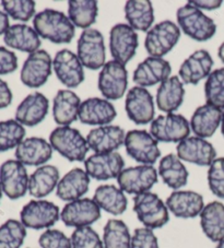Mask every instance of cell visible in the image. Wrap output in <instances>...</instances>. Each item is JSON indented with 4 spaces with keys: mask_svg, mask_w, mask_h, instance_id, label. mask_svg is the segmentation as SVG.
<instances>
[{
    "mask_svg": "<svg viewBox=\"0 0 224 248\" xmlns=\"http://www.w3.org/2000/svg\"><path fill=\"white\" fill-rule=\"evenodd\" d=\"M104 248H130L131 235L125 222L117 219L107 221L103 232Z\"/></svg>",
    "mask_w": 224,
    "mask_h": 248,
    "instance_id": "74e56055",
    "label": "cell"
},
{
    "mask_svg": "<svg viewBox=\"0 0 224 248\" xmlns=\"http://www.w3.org/2000/svg\"><path fill=\"white\" fill-rule=\"evenodd\" d=\"M49 108V101L40 92H34L21 102L16 110V121L21 125L33 127L44 121Z\"/></svg>",
    "mask_w": 224,
    "mask_h": 248,
    "instance_id": "603a6c76",
    "label": "cell"
},
{
    "mask_svg": "<svg viewBox=\"0 0 224 248\" xmlns=\"http://www.w3.org/2000/svg\"><path fill=\"white\" fill-rule=\"evenodd\" d=\"M125 131L119 126H100L89 132L87 142L96 153H111L125 143Z\"/></svg>",
    "mask_w": 224,
    "mask_h": 248,
    "instance_id": "d4e9b609",
    "label": "cell"
},
{
    "mask_svg": "<svg viewBox=\"0 0 224 248\" xmlns=\"http://www.w3.org/2000/svg\"><path fill=\"white\" fill-rule=\"evenodd\" d=\"M127 116L137 125H146L154 119V102L148 90L141 87H133L127 93L125 102Z\"/></svg>",
    "mask_w": 224,
    "mask_h": 248,
    "instance_id": "2e32d148",
    "label": "cell"
},
{
    "mask_svg": "<svg viewBox=\"0 0 224 248\" xmlns=\"http://www.w3.org/2000/svg\"><path fill=\"white\" fill-rule=\"evenodd\" d=\"M3 11L14 20L28 22L35 15V1L32 0H3Z\"/></svg>",
    "mask_w": 224,
    "mask_h": 248,
    "instance_id": "b9f144b4",
    "label": "cell"
},
{
    "mask_svg": "<svg viewBox=\"0 0 224 248\" xmlns=\"http://www.w3.org/2000/svg\"><path fill=\"white\" fill-rule=\"evenodd\" d=\"M1 197H2V188L0 186V200H1Z\"/></svg>",
    "mask_w": 224,
    "mask_h": 248,
    "instance_id": "11a10c76",
    "label": "cell"
},
{
    "mask_svg": "<svg viewBox=\"0 0 224 248\" xmlns=\"http://www.w3.org/2000/svg\"><path fill=\"white\" fill-rule=\"evenodd\" d=\"M166 206L175 217L192 219L200 216L205 203L202 196L196 191L175 190L167 198Z\"/></svg>",
    "mask_w": 224,
    "mask_h": 248,
    "instance_id": "44dd1931",
    "label": "cell"
},
{
    "mask_svg": "<svg viewBox=\"0 0 224 248\" xmlns=\"http://www.w3.org/2000/svg\"><path fill=\"white\" fill-rule=\"evenodd\" d=\"M93 200L100 209L113 216L123 215L128 206L125 192L114 185L98 186L94 192Z\"/></svg>",
    "mask_w": 224,
    "mask_h": 248,
    "instance_id": "836d02e7",
    "label": "cell"
},
{
    "mask_svg": "<svg viewBox=\"0 0 224 248\" xmlns=\"http://www.w3.org/2000/svg\"><path fill=\"white\" fill-rule=\"evenodd\" d=\"M207 103L224 109V68L211 72L205 83Z\"/></svg>",
    "mask_w": 224,
    "mask_h": 248,
    "instance_id": "60d3db41",
    "label": "cell"
},
{
    "mask_svg": "<svg viewBox=\"0 0 224 248\" xmlns=\"http://www.w3.org/2000/svg\"><path fill=\"white\" fill-rule=\"evenodd\" d=\"M59 170L54 165H42L29 179V192L34 198H44L51 194L59 183Z\"/></svg>",
    "mask_w": 224,
    "mask_h": 248,
    "instance_id": "d6a6232c",
    "label": "cell"
},
{
    "mask_svg": "<svg viewBox=\"0 0 224 248\" xmlns=\"http://www.w3.org/2000/svg\"><path fill=\"white\" fill-rule=\"evenodd\" d=\"M80 97L70 90H59L53 101V117L60 126H69L79 117Z\"/></svg>",
    "mask_w": 224,
    "mask_h": 248,
    "instance_id": "f1b7e54d",
    "label": "cell"
},
{
    "mask_svg": "<svg viewBox=\"0 0 224 248\" xmlns=\"http://www.w3.org/2000/svg\"><path fill=\"white\" fill-rule=\"evenodd\" d=\"M90 185V176L82 169H73L68 172L60 181L56 188L58 198L64 202H75L81 199L87 194Z\"/></svg>",
    "mask_w": 224,
    "mask_h": 248,
    "instance_id": "4316f807",
    "label": "cell"
},
{
    "mask_svg": "<svg viewBox=\"0 0 224 248\" xmlns=\"http://www.w3.org/2000/svg\"><path fill=\"white\" fill-rule=\"evenodd\" d=\"M200 225L210 241L219 243L224 239V204L212 202L200 213Z\"/></svg>",
    "mask_w": 224,
    "mask_h": 248,
    "instance_id": "1f68e13d",
    "label": "cell"
},
{
    "mask_svg": "<svg viewBox=\"0 0 224 248\" xmlns=\"http://www.w3.org/2000/svg\"><path fill=\"white\" fill-rule=\"evenodd\" d=\"M208 185L211 192L224 199V157L215 159L208 170Z\"/></svg>",
    "mask_w": 224,
    "mask_h": 248,
    "instance_id": "ee69618b",
    "label": "cell"
},
{
    "mask_svg": "<svg viewBox=\"0 0 224 248\" xmlns=\"http://www.w3.org/2000/svg\"><path fill=\"white\" fill-rule=\"evenodd\" d=\"M130 248H159V242L153 230L148 228L136 229L131 236Z\"/></svg>",
    "mask_w": 224,
    "mask_h": 248,
    "instance_id": "bcb514c9",
    "label": "cell"
},
{
    "mask_svg": "<svg viewBox=\"0 0 224 248\" xmlns=\"http://www.w3.org/2000/svg\"><path fill=\"white\" fill-rule=\"evenodd\" d=\"M222 121V109L211 104H205L198 108L192 114L191 129L196 137L206 139L214 135Z\"/></svg>",
    "mask_w": 224,
    "mask_h": 248,
    "instance_id": "83f0119b",
    "label": "cell"
},
{
    "mask_svg": "<svg viewBox=\"0 0 224 248\" xmlns=\"http://www.w3.org/2000/svg\"><path fill=\"white\" fill-rule=\"evenodd\" d=\"M101 217V209L93 199L81 198L68 202L60 212V219L69 228L90 226Z\"/></svg>",
    "mask_w": 224,
    "mask_h": 248,
    "instance_id": "5bb4252c",
    "label": "cell"
},
{
    "mask_svg": "<svg viewBox=\"0 0 224 248\" xmlns=\"http://www.w3.org/2000/svg\"><path fill=\"white\" fill-rule=\"evenodd\" d=\"M171 72L172 68L169 62L163 58L150 56L138 65L133 71L132 79L138 87H152L169 79Z\"/></svg>",
    "mask_w": 224,
    "mask_h": 248,
    "instance_id": "ffe728a7",
    "label": "cell"
},
{
    "mask_svg": "<svg viewBox=\"0 0 224 248\" xmlns=\"http://www.w3.org/2000/svg\"><path fill=\"white\" fill-rule=\"evenodd\" d=\"M176 151L182 161L200 166H210L217 156L213 145L199 137H187L178 143Z\"/></svg>",
    "mask_w": 224,
    "mask_h": 248,
    "instance_id": "d6986e66",
    "label": "cell"
},
{
    "mask_svg": "<svg viewBox=\"0 0 224 248\" xmlns=\"http://www.w3.org/2000/svg\"><path fill=\"white\" fill-rule=\"evenodd\" d=\"M117 116L114 105L100 97H90L81 103L79 110V119L85 125H109Z\"/></svg>",
    "mask_w": 224,
    "mask_h": 248,
    "instance_id": "7402d4cb",
    "label": "cell"
},
{
    "mask_svg": "<svg viewBox=\"0 0 224 248\" xmlns=\"http://www.w3.org/2000/svg\"><path fill=\"white\" fill-rule=\"evenodd\" d=\"M119 188L130 195L148 192L158 183V172L152 165L124 169L117 177Z\"/></svg>",
    "mask_w": 224,
    "mask_h": 248,
    "instance_id": "7c38bea8",
    "label": "cell"
},
{
    "mask_svg": "<svg viewBox=\"0 0 224 248\" xmlns=\"http://www.w3.org/2000/svg\"><path fill=\"white\" fill-rule=\"evenodd\" d=\"M9 28V16L5 11L0 10V35H5V33Z\"/></svg>",
    "mask_w": 224,
    "mask_h": 248,
    "instance_id": "f907efd6",
    "label": "cell"
},
{
    "mask_svg": "<svg viewBox=\"0 0 224 248\" xmlns=\"http://www.w3.org/2000/svg\"><path fill=\"white\" fill-rule=\"evenodd\" d=\"M25 137V128L16 119L0 122V152L16 148Z\"/></svg>",
    "mask_w": 224,
    "mask_h": 248,
    "instance_id": "f35d334b",
    "label": "cell"
},
{
    "mask_svg": "<svg viewBox=\"0 0 224 248\" xmlns=\"http://www.w3.org/2000/svg\"><path fill=\"white\" fill-rule=\"evenodd\" d=\"M53 156V147L45 139L38 137L25 138L16 149V159L23 165L40 166Z\"/></svg>",
    "mask_w": 224,
    "mask_h": 248,
    "instance_id": "cb8c5ba5",
    "label": "cell"
},
{
    "mask_svg": "<svg viewBox=\"0 0 224 248\" xmlns=\"http://www.w3.org/2000/svg\"><path fill=\"white\" fill-rule=\"evenodd\" d=\"M159 174L162 177L163 182L172 189L177 190L184 187L188 181V170L182 163L177 155H165L159 164Z\"/></svg>",
    "mask_w": 224,
    "mask_h": 248,
    "instance_id": "d590c367",
    "label": "cell"
},
{
    "mask_svg": "<svg viewBox=\"0 0 224 248\" xmlns=\"http://www.w3.org/2000/svg\"><path fill=\"white\" fill-rule=\"evenodd\" d=\"M133 211L144 228L156 230L163 228L170 221L166 203L153 192H144L133 198Z\"/></svg>",
    "mask_w": 224,
    "mask_h": 248,
    "instance_id": "3957f363",
    "label": "cell"
},
{
    "mask_svg": "<svg viewBox=\"0 0 224 248\" xmlns=\"http://www.w3.org/2000/svg\"><path fill=\"white\" fill-rule=\"evenodd\" d=\"M221 131H222V135L224 137V110L222 112V121H221Z\"/></svg>",
    "mask_w": 224,
    "mask_h": 248,
    "instance_id": "f5cc1de1",
    "label": "cell"
},
{
    "mask_svg": "<svg viewBox=\"0 0 224 248\" xmlns=\"http://www.w3.org/2000/svg\"><path fill=\"white\" fill-rule=\"evenodd\" d=\"M18 68V57L12 50L0 46V76L9 75Z\"/></svg>",
    "mask_w": 224,
    "mask_h": 248,
    "instance_id": "7dc6e473",
    "label": "cell"
},
{
    "mask_svg": "<svg viewBox=\"0 0 224 248\" xmlns=\"http://www.w3.org/2000/svg\"><path fill=\"white\" fill-rule=\"evenodd\" d=\"M218 55H219V58L221 59V62L224 63V42H223L222 44L220 45V47H219Z\"/></svg>",
    "mask_w": 224,
    "mask_h": 248,
    "instance_id": "816d5d0a",
    "label": "cell"
},
{
    "mask_svg": "<svg viewBox=\"0 0 224 248\" xmlns=\"http://www.w3.org/2000/svg\"><path fill=\"white\" fill-rule=\"evenodd\" d=\"M125 16L129 27L137 31H149L154 22V11L151 1L130 0L125 5Z\"/></svg>",
    "mask_w": 224,
    "mask_h": 248,
    "instance_id": "e575fe53",
    "label": "cell"
},
{
    "mask_svg": "<svg viewBox=\"0 0 224 248\" xmlns=\"http://www.w3.org/2000/svg\"><path fill=\"white\" fill-rule=\"evenodd\" d=\"M50 55L44 49H38L29 55L21 69L20 78L29 88L35 89L44 85L51 75Z\"/></svg>",
    "mask_w": 224,
    "mask_h": 248,
    "instance_id": "9a60e30c",
    "label": "cell"
},
{
    "mask_svg": "<svg viewBox=\"0 0 224 248\" xmlns=\"http://www.w3.org/2000/svg\"><path fill=\"white\" fill-rule=\"evenodd\" d=\"M176 18H177L178 28L187 36L195 41L206 42L213 37L217 32V25L214 21L189 3L179 8Z\"/></svg>",
    "mask_w": 224,
    "mask_h": 248,
    "instance_id": "277c9868",
    "label": "cell"
},
{
    "mask_svg": "<svg viewBox=\"0 0 224 248\" xmlns=\"http://www.w3.org/2000/svg\"><path fill=\"white\" fill-rule=\"evenodd\" d=\"M38 244L42 248H72L71 239L62 231L53 229L42 233Z\"/></svg>",
    "mask_w": 224,
    "mask_h": 248,
    "instance_id": "f6af8a7d",
    "label": "cell"
},
{
    "mask_svg": "<svg viewBox=\"0 0 224 248\" xmlns=\"http://www.w3.org/2000/svg\"><path fill=\"white\" fill-rule=\"evenodd\" d=\"M53 67L58 80L68 88L79 87L84 81L83 65L71 50H59L53 59Z\"/></svg>",
    "mask_w": 224,
    "mask_h": 248,
    "instance_id": "e0dca14e",
    "label": "cell"
},
{
    "mask_svg": "<svg viewBox=\"0 0 224 248\" xmlns=\"http://www.w3.org/2000/svg\"><path fill=\"white\" fill-rule=\"evenodd\" d=\"M27 237L22 222L10 219L0 226V248H20Z\"/></svg>",
    "mask_w": 224,
    "mask_h": 248,
    "instance_id": "ab89813d",
    "label": "cell"
},
{
    "mask_svg": "<svg viewBox=\"0 0 224 248\" xmlns=\"http://www.w3.org/2000/svg\"><path fill=\"white\" fill-rule=\"evenodd\" d=\"M184 84L177 76L170 77L160 84L157 92L158 108L166 114L177 110L184 102Z\"/></svg>",
    "mask_w": 224,
    "mask_h": 248,
    "instance_id": "4dcf8cb0",
    "label": "cell"
},
{
    "mask_svg": "<svg viewBox=\"0 0 224 248\" xmlns=\"http://www.w3.org/2000/svg\"><path fill=\"white\" fill-rule=\"evenodd\" d=\"M125 162L117 152L96 153L84 162L85 172L96 181H109L117 178L124 170Z\"/></svg>",
    "mask_w": 224,
    "mask_h": 248,
    "instance_id": "ac0fdd59",
    "label": "cell"
},
{
    "mask_svg": "<svg viewBox=\"0 0 224 248\" xmlns=\"http://www.w3.org/2000/svg\"><path fill=\"white\" fill-rule=\"evenodd\" d=\"M33 25L40 37L55 44L70 43L75 37V25L66 15L57 10L45 9L38 12L34 16Z\"/></svg>",
    "mask_w": 224,
    "mask_h": 248,
    "instance_id": "6da1fadb",
    "label": "cell"
},
{
    "mask_svg": "<svg viewBox=\"0 0 224 248\" xmlns=\"http://www.w3.org/2000/svg\"><path fill=\"white\" fill-rule=\"evenodd\" d=\"M97 1L96 0H70L68 2V18L75 27L90 29L97 18Z\"/></svg>",
    "mask_w": 224,
    "mask_h": 248,
    "instance_id": "8d00e7d4",
    "label": "cell"
},
{
    "mask_svg": "<svg viewBox=\"0 0 224 248\" xmlns=\"http://www.w3.org/2000/svg\"><path fill=\"white\" fill-rule=\"evenodd\" d=\"M189 5L198 8V9H206V10H214L218 9V8L221 7L222 1L221 0H214V1H204V0H200V1H189Z\"/></svg>",
    "mask_w": 224,
    "mask_h": 248,
    "instance_id": "681fc988",
    "label": "cell"
},
{
    "mask_svg": "<svg viewBox=\"0 0 224 248\" xmlns=\"http://www.w3.org/2000/svg\"><path fill=\"white\" fill-rule=\"evenodd\" d=\"M139 41L135 30L128 24L114 25L110 33V49L114 61L126 65L136 55Z\"/></svg>",
    "mask_w": 224,
    "mask_h": 248,
    "instance_id": "4fadbf2b",
    "label": "cell"
},
{
    "mask_svg": "<svg viewBox=\"0 0 224 248\" xmlns=\"http://www.w3.org/2000/svg\"><path fill=\"white\" fill-rule=\"evenodd\" d=\"M3 41L10 48L29 54L36 52L41 46L40 35L28 24L10 25L3 35Z\"/></svg>",
    "mask_w": 224,
    "mask_h": 248,
    "instance_id": "f546056e",
    "label": "cell"
},
{
    "mask_svg": "<svg viewBox=\"0 0 224 248\" xmlns=\"http://www.w3.org/2000/svg\"><path fill=\"white\" fill-rule=\"evenodd\" d=\"M78 57L83 67L96 70L105 65L104 37L96 29H87L81 33L77 44Z\"/></svg>",
    "mask_w": 224,
    "mask_h": 248,
    "instance_id": "52a82bcc",
    "label": "cell"
},
{
    "mask_svg": "<svg viewBox=\"0 0 224 248\" xmlns=\"http://www.w3.org/2000/svg\"><path fill=\"white\" fill-rule=\"evenodd\" d=\"M98 90L106 100H119L128 84V72L123 63L116 61L106 62L98 75Z\"/></svg>",
    "mask_w": 224,
    "mask_h": 248,
    "instance_id": "8fae6325",
    "label": "cell"
},
{
    "mask_svg": "<svg viewBox=\"0 0 224 248\" xmlns=\"http://www.w3.org/2000/svg\"><path fill=\"white\" fill-rule=\"evenodd\" d=\"M128 155L142 165H152L161 156L158 141L146 130H130L125 137Z\"/></svg>",
    "mask_w": 224,
    "mask_h": 248,
    "instance_id": "8992f818",
    "label": "cell"
},
{
    "mask_svg": "<svg viewBox=\"0 0 224 248\" xmlns=\"http://www.w3.org/2000/svg\"><path fill=\"white\" fill-rule=\"evenodd\" d=\"M213 67V59L205 49L196 50L179 68V77L184 83L196 85L202 79L208 78Z\"/></svg>",
    "mask_w": 224,
    "mask_h": 248,
    "instance_id": "484cf974",
    "label": "cell"
},
{
    "mask_svg": "<svg viewBox=\"0 0 224 248\" xmlns=\"http://www.w3.org/2000/svg\"><path fill=\"white\" fill-rule=\"evenodd\" d=\"M12 97L14 96L9 85L6 81L0 79V109L8 108L11 104Z\"/></svg>",
    "mask_w": 224,
    "mask_h": 248,
    "instance_id": "c3c4849f",
    "label": "cell"
},
{
    "mask_svg": "<svg viewBox=\"0 0 224 248\" xmlns=\"http://www.w3.org/2000/svg\"><path fill=\"white\" fill-rule=\"evenodd\" d=\"M70 239L72 248H104L103 241L91 226L76 229Z\"/></svg>",
    "mask_w": 224,
    "mask_h": 248,
    "instance_id": "7bdbcfd3",
    "label": "cell"
},
{
    "mask_svg": "<svg viewBox=\"0 0 224 248\" xmlns=\"http://www.w3.org/2000/svg\"><path fill=\"white\" fill-rule=\"evenodd\" d=\"M20 219L27 229L48 230L60 219L59 208L47 200H31L22 208Z\"/></svg>",
    "mask_w": 224,
    "mask_h": 248,
    "instance_id": "9c48e42d",
    "label": "cell"
},
{
    "mask_svg": "<svg viewBox=\"0 0 224 248\" xmlns=\"http://www.w3.org/2000/svg\"><path fill=\"white\" fill-rule=\"evenodd\" d=\"M150 134L158 142H180L191 134V125L187 119L179 114L160 115L153 119Z\"/></svg>",
    "mask_w": 224,
    "mask_h": 248,
    "instance_id": "ba28073f",
    "label": "cell"
},
{
    "mask_svg": "<svg viewBox=\"0 0 224 248\" xmlns=\"http://www.w3.org/2000/svg\"><path fill=\"white\" fill-rule=\"evenodd\" d=\"M180 37V29L170 20L154 25L146 33L144 47L151 57L162 58L173 49Z\"/></svg>",
    "mask_w": 224,
    "mask_h": 248,
    "instance_id": "5b68a950",
    "label": "cell"
},
{
    "mask_svg": "<svg viewBox=\"0 0 224 248\" xmlns=\"http://www.w3.org/2000/svg\"><path fill=\"white\" fill-rule=\"evenodd\" d=\"M28 170L18 160H8L0 166V186L11 200H16L29 191Z\"/></svg>",
    "mask_w": 224,
    "mask_h": 248,
    "instance_id": "30bf717a",
    "label": "cell"
},
{
    "mask_svg": "<svg viewBox=\"0 0 224 248\" xmlns=\"http://www.w3.org/2000/svg\"><path fill=\"white\" fill-rule=\"evenodd\" d=\"M215 248H224V239H223V241H221V242H219L217 247H215Z\"/></svg>",
    "mask_w": 224,
    "mask_h": 248,
    "instance_id": "db71d44e",
    "label": "cell"
},
{
    "mask_svg": "<svg viewBox=\"0 0 224 248\" xmlns=\"http://www.w3.org/2000/svg\"><path fill=\"white\" fill-rule=\"evenodd\" d=\"M49 143L60 155L71 162H82L90 149L87 139L70 126H59L51 131Z\"/></svg>",
    "mask_w": 224,
    "mask_h": 248,
    "instance_id": "7a4b0ae2",
    "label": "cell"
}]
</instances>
